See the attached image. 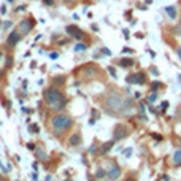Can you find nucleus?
<instances>
[{"label":"nucleus","instance_id":"f257e3e1","mask_svg":"<svg viewBox=\"0 0 181 181\" xmlns=\"http://www.w3.org/2000/svg\"><path fill=\"white\" fill-rule=\"evenodd\" d=\"M45 102H46V105L51 106L53 111H59V110H62L65 106L67 99L57 88L53 86V88H48L45 91Z\"/></svg>","mask_w":181,"mask_h":181},{"label":"nucleus","instance_id":"f03ea898","mask_svg":"<svg viewBox=\"0 0 181 181\" xmlns=\"http://www.w3.org/2000/svg\"><path fill=\"white\" fill-rule=\"evenodd\" d=\"M73 124V119L72 116L65 115V113H59V115H54L51 119V129H53V133L56 137L62 135L65 130H68Z\"/></svg>","mask_w":181,"mask_h":181},{"label":"nucleus","instance_id":"7ed1b4c3","mask_svg":"<svg viewBox=\"0 0 181 181\" xmlns=\"http://www.w3.org/2000/svg\"><path fill=\"white\" fill-rule=\"evenodd\" d=\"M124 105H126V99L116 91H110L108 95H106V106L111 111H122Z\"/></svg>","mask_w":181,"mask_h":181},{"label":"nucleus","instance_id":"20e7f679","mask_svg":"<svg viewBox=\"0 0 181 181\" xmlns=\"http://www.w3.org/2000/svg\"><path fill=\"white\" fill-rule=\"evenodd\" d=\"M33 26H35V19H32V18L22 19V21L19 22V26H18V30H19L21 35H27L30 30L33 29Z\"/></svg>","mask_w":181,"mask_h":181},{"label":"nucleus","instance_id":"39448f33","mask_svg":"<svg viewBox=\"0 0 181 181\" xmlns=\"http://www.w3.org/2000/svg\"><path fill=\"white\" fill-rule=\"evenodd\" d=\"M106 176H108L111 181L119 180V176H121V169H119V165H116L115 162L110 164V169H108V172H106Z\"/></svg>","mask_w":181,"mask_h":181},{"label":"nucleus","instance_id":"423d86ee","mask_svg":"<svg viewBox=\"0 0 181 181\" xmlns=\"http://www.w3.org/2000/svg\"><path fill=\"white\" fill-rule=\"evenodd\" d=\"M67 30V33H68L70 37H73V38H76V40H83V37H84V32H83L79 27H76V26H67L65 27Z\"/></svg>","mask_w":181,"mask_h":181},{"label":"nucleus","instance_id":"0eeeda50","mask_svg":"<svg viewBox=\"0 0 181 181\" xmlns=\"http://www.w3.org/2000/svg\"><path fill=\"white\" fill-rule=\"evenodd\" d=\"M19 40H21V33H19V30L16 29L8 35V38H6V46H8V48H15V46L18 45Z\"/></svg>","mask_w":181,"mask_h":181},{"label":"nucleus","instance_id":"6e6552de","mask_svg":"<svg viewBox=\"0 0 181 181\" xmlns=\"http://www.w3.org/2000/svg\"><path fill=\"white\" fill-rule=\"evenodd\" d=\"M127 135H129V129H127L126 126H122V124H118V126L115 127V132H113V137H115V140L126 138Z\"/></svg>","mask_w":181,"mask_h":181},{"label":"nucleus","instance_id":"1a4fd4ad","mask_svg":"<svg viewBox=\"0 0 181 181\" xmlns=\"http://www.w3.org/2000/svg\"><path fill=\"white\" fill-rule=\"evenodd\" d=\"M127 81H129V83H135V84H143V83L146 81V73H143V72L135 73V75L129 76Z\"/></svg>","mask_w":181,"mask_h":181},{"label":"nucleus","instance_id":"9d476101","mask_svg":"<svg viewBox=\"0 0 181 181\" xmlns=\"http://www.w3.org/2000/svg\"><path fill=\"white\" fill-rule=\"evenodd\" d=\"M165 13H167V16H169L170 19H176V16H178V10H176L175 5L167 6V8H165Z\"/></svg>","mask_w":181,"mask_h":181},{"label":"nucleus","instance_id":"9b49d317","mask_svg":"<svg viewBox=\"0 0 181 181\" xmlns=\"http://www.w3.org/2000/svg\"><path fill=\"white\" fill-rule=\"evenodd\" d=\"M84 75L86 76H95V75H99V68H97V67H94V65H88L84 68Z\"/></svg>","mask_w":181,"mask_h":181},{"label":"nucleus","instance_id":"f8f14e48","mask_svg":"<svg viewBox=\"0 0 181 181\" xmlns=\"http://www.w3.org/2000/svg\"><path fill=\"white\" fill-rule=\"evenodd\" d=\"M118 65H119V67H124V68H129V67H132V65H133V60H132V59H126V57H122V59H119V60H118Z\"/></svg>","mask_w":181,"mask_h":181},{"label":"nucleus","instance_id":"ddd939ff","mask_svg":"<svg viewBox=\"0 0 181 181\" xmlns=\"http://www.w3.org/2000/svg\"><path fill=\"white\" fill-rule=\"evenodd\" d=\"M113 148V142H106V143H103L102 145V148H100V154H105V153H108L110 149Z\"/></svg>","mask_w":181,"mask_h":181},{"label":"nucleus","instance_id":"4468645a","mask_svg":"<svg viewBox=\"0 0 181 181\" xmlns=\"http://www.w3.org/2000/svg\"><path fill=\"white\" fill-rule=\"evenodd\" d=\"M173 162L175 165H181V149H176L173 153Z\"/></svg>","mask_w":181,"mask_h":181},{"label":"nucleus","instance_id":"2eb2a0df","mask_svg":"<svg viewBox=\"0 0 181 181\" xmlns=\"http://www.w3.org/2000/svg\"><path fill=\"white\" fill-rule=\"evenodd\" d=\"M68 143H70L72 146H78V145H79V135H78V133H73V135L70 137Z\"/></svg>","mask_w":181,"mask_h":181},{"label":"nucleus","instance_id":"dca6fc26","mask_svg":"<svg viewBox=\"0 0 181 181\" xmlns=\"http://www.w3.org/2000/svg\"><path fill=\"white\" fill-rule=\"evenodd\" d=\"M35 154H37V157H38V159H41V160H46V159H48V156H46V153H45V151H43V149H37L35 151Z\"/></svg>","mask_w":181,"mask_h":181},{"label":"nucleus","instance_id":"f3484780","mask_svg":"<svg viewBox=\"0 0 181 181\" xmlns=\"http://www.w3.org/2000/svg\"><path fill=\"white\" fill-rule=\"evenodd\" d=\"M86 49H88V45H86V43H78V45H75V51L76 53L86 51Z\"/></svg>","mask_w":181,"mask_h":181},{"label":"nucleus","instance_id":"a211bd4d","mask_svg":"<svg viewBox=\"0 0 181 181\" xmlns=\"http://www.w3.org/2000/svg\"><path fill=\"white\" fill-rule=\"evenodd\" d=\"M95 175H97V178H103V176L106 175V172H105L103 169H99V170H97V173H95Z\"/></svg>","mask_w":181,"mask_h":181},{"label":"nucleus","instance_id":"6ab92c4d","mask_svg":"<svg viewBox=\"0 0 181 181\" xmlns=\"http://www.w3.org/2000/svg\"><path fill=\"white\" fill-rule=\"evenodd\" d=\"M160 86H162V84H160L159 81H154V83H151V89H153V91H156L157 88H160Z\"/></svg>","mask_w":181,"mask_h":181},{"label":"nucleus","instance_id":"aec40b11","mask_svg":"<svg viewBox=\"0 0 181 181\" xmlns=\"http://www.w3.org/2000/svg\"><path fill=\"white\" fill-rule=\"evenodd\" d=\"M173 33H176V35H181V21H180V24L176 26L175 29H173Z\"/></svg>","mask_w":181,"mask_h":181},{"label":"nucleus","instance_id":"412c9836","mask_svg":"<svg viewBox=\"0 0 181 181\" xmlns=\"http://www.w3.org/2000/svg\"><path fill=\"white\" fill-rule=\"evenodd\" d=\"M64 81H65V78H64V76H60V78H54L56 84H64Z\"/></svg>","mask_w":181,"mask_h":181},{"label":"nucleus","instance_id":"4be33fe9","mask_svg":"<svg viewBox=\"0 0 181 181\" xmlns=\"http://www.w3.org/2000/svg\"><path fill=\"white\" fill-rule=\"evenodd\" d=\"M156 99H157L156 94H151V95L148 97V102H149V103H154V102H156Z\"/></svg>","mask_w":181,"mask_h":181},{"label":"nucleus","instance_id":"5701e85b","mask_svg":"<svg viewBox=\"0 0 181 181\" xmlns=\"http://www.w3.org/2000/svg\"><path fill=\"white\" fill-rule=\"evenodd\" d=\"M102 54H105V56H111V51H110L108 48H102Z\"/></svg>","mask_w":181,"mask_h":181},{"label":"nucleus","instance_id":"b1692460","mask_svg":"<svg viewBox=\"0 0 181 181\" xmlns=\"http://www.w3.org/2000/svg\"><path fill=\"white\" fill-rule=\"evenodd\" d=\"M11 24H13L11 21H5V22H3V26H2V27H3V29H8V27H11Z\"/></svg>","mask_w":181,"mask_h":181},{"label":"nucleus","instance_id":"393cba45","mask_svg":"<svg viewBox=\"0 0 181 181\" xmlns=\"http://www.w3.org/2000/svg\"><path fill=\"white\" fill-rule=\"evenodd\" d=\"M43 3L48 5V6H53V5H54V0H43Z\"/></svg>","mask_w":181,"mask_h":181},{"label":"nucleus","instance_id":"a878e982","mask_svg":"<svg viewBox=\"0 0 181 181\" xmlns=\"http://www.w3.org/2000/svg\"><path fill=\"white\" fill-rule=\"evenodd\" d=\"M6 65H8V67H11V65H13V57H11V56H10V57L6 59Z\"/></svg>","mask_w":181,"mask_h":181},{"label":"nucleus","instance_id":"bb28decb","mask_svg":"<svg viewBox=\"0 0 181 181\" xmlns=\"http://www.w3.org/2000/svg\"><path fill=\"white\" fill-rule=\"evenodd\" d=\"M151 135H153L154 138L157 140V142H159V140H160V142H162V135H157V133H151Z\"/></svg>","mask_w":181,"mask_h":181},{"label":"nucleus","instance_id":"cd10ccee","mask_svg":"<svg viewBox=\"0 0 181 181\" xmlns=\"http://www.w3.org/2000/svg\"><path fill=\"white\" fill-rule=\"evenodd\" d=\"M26 10V6L22 5V6H18V8H16V13H19V11H24Z\"/></svg>","mask_w":181,"mask_h":181},{"label":"nucleus","instance_id":"c85d7f7f","mask_svg":"<svg viewBox=\"0 0 181 181\" xmlns=\"http://www.w3.org/2000/svg\"><path fill=\"white\" fill-rule=\"evenodd\" d=\"M108 72L111 73V76L113 78H116V73H115V68H108Z\"/></svg>","mask_w":181,"mask_h":181},{"label":"nucleus","instance_id":"c756f323","mask_svg":"<svg viewBox=\"0 0 181 181\" xmlns=\"http://www.w3.org/2000/svg\"><path fill=\"white\" fill-rule=\"evenodd\" d=\"M64 2H65V3H67V5H73V3H75V2H76V0H64Z\"/></svg>","mask_w":181,"mask_h":181},{"label":"nucleus","instance_id":"7c9ffc66","mask_svg":"<svg viewBox=\"0 0 181 181\" xmlns=\"http://www.w3.org/2000/svg\"><path fill=\"white\" fill-rule=\"evenodd\" d=\"M151 73H153V75H157V68H156V67H151Z\"/></svg>","mask_w":181,"mask_h":181},{"label":"nucleus","instance_id":"2f4dec72","mask_svg":"<svg viewBox=\"0 0 181 181\" xmlns=\"http://www.w3.org/2000/svg\"><path fill=\"white\" fill-rule=\"evenodd\" d=\"M122 53H127V54H130V53H132V49H130V48H124Z\"/></svg>","mask_w":181,"mask_h":181},{"label":"nucleus","instance_id":"473e14b6","mask_svg":"<svg viewBox=\"0 0 181 181\" xmlns=\"http://www.w3.org/2000/svg\"><path fill=\"white\" fill-rule=\"evenodd\" d=\"M176 54H178V57H180V60H181V46L176 49Z\"/></svg>","mask_w":181,"mask_h":181},{"label":"nucleus","instance_id":"72a5a7b5","mask_svg":"<svg viewBox=\"0 0 181 181\" xmlns=\"http://www.w3.org/2000/svg\"><path fill=\"white\" fill-rule=\"evenodd\" d=\"M57 57H59L57 53H53V54H51V59H57Z\"/></svg>","mask_w":181,"mask_h":181},{"label":"nucleus","instance_id":"f704fd0d","mask_svg":"<svg viewBox=\"0 0 181 181\" xmlns=\"http://www.w3.org/2000/svg\"><path fill=\"white\" fill-rule=\"evenodd\" d=\"M89 153H95V145H94V146H91V149H89Z\"/></svg>","mask_w":181,"mask_h":181},{"label":"nucleus","instance_id":"c9c22d12","mask_svg":"<svg viewBox=\"0 0 181 181\" xmlns=\"http://www.w3.org/2000/svg\"><path fill=\"white\" fill-rule=\"evenodd\" d=\"M0 13H3V15H5V13H6V6H5V5L2 6V11H0Z\"/></svg>","mask_w":181,"mask_h":181},{"label":"nucleus","instance_id":"e433bc0d","mask_svg":"<svg viewBox=\"0 0 181 181\" xmlns=\"http://www.w3.org/2000/svg\"><path fill=\"white\" fill-rule=\"evenodd\" d=\"M126 181H135V178H133V176H130L129 180H126Z\"/></svg>","mask_w":181,"mask_h":181},{"label":"nucleus","instance_id":"4c0bfd02","mask_svg":"<svg viewBox=\"0 0 181 181\" xmlns=\"http://www.w3.org/2000/svg\"><path fill=\"white\" fill-rule=\"evenodd\" d=\"M6 2H8V3H13V2H15V0H6Z\"/></svg>","mask_w":181,"mask_h":181},{"label":"nucleus","instance_id":"58836bf2","mask_svg":"<svg viewBox=\"0 0 181 181\" xmlns=\"http://www.w3.org/2000/svg\"><path fill=\"white\" fill-rule=\"evenodd\" d=\"M0 181H3V178H0Z\"/></svg>","mask_w":181,"mask_h":181},{"label":"nucleus","instance_id":"ea45409f","mask_svg":"<svg viewBox=\"0 0 181 181\" xmlns=\"http://www.w3.org/2000/svg\"><path fill=\"white\" fill-rule=\"evenodd\" d=\"M0 57H2V53H0Z\"/></svg>","mask_w":181,"mask_h":181}]
</instances>
